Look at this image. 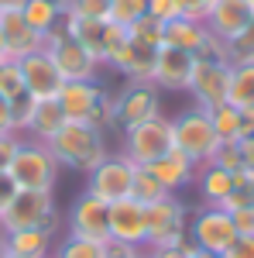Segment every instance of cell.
Masks as SVG:
<instances>
[{
	"label": "cell",
	"mask_w": 254,
	"mask_h": 258,
	"mask_svg": "<svg viewBox=\"0 0 254 258\" xmlns=\"http://www.w3.org/2000/svg\"><path fill=\"white\" fill-rule=\"evenodd\" d=\"M110 241L144 248V241H148V210L137 200L124 197L117 203H110Z\"/></svg>",
	"instance_id": "obj_15"
},
{
	"label": "cell",
	"mask_w": 254,
	"mask_h": 258,
	"mask_svg": "<svg viewBox=\"0 0 254 258\" xmlns=\"http://www.w3.org/2000/svg\"><path fill=\"white\" fill-rule=\"evenodd\" d=\"M223 255L227 258H254V234H237V241Z\"/></svg>",
	"instance_id": "obj_44"
},
{
	"label": "cell",
	"mask_w": 254,
	"mask_h": 258,
	"mask_svg": "<svg viewBox=\"0 0 254 258\" xmlns=\"http://www.w3.org/2000/svg\"><path fill=\"white\" fill-rule=\"evenodd\" d=\"M193 69H196V55H193V52H182V48H168V45H161L158 55H155L151 83H155L158 90L182 93V90H189Z\"/></svg>",
	"instance_id": "obj_14"
},
{
	"label": "cell",
	"mask_w": 254,
	"mask_h": 258,
	"mask_svg": "<svg viewBox=\"0 0 254 258\" xmlns=\"http://www.w3.org/2000/svg\"><path fill=\"white\" fill-rule=\"evenodd\" d=\"M247 4H251V7H254V0H247Z\"/></svg>",
	"instance_id": "obj_55"
},
{
	"label": "cell",
	"mask_w": 254,
	"mask_h": 258,
	"mask_svg": "<svg viewBox=\"0 0 254 258\" xmlns=\"http://www.w3.org/2000/svg\"><path fill=\"white\" fill-rule=\"evenodd\" d=\"M21 93H28V90H24V80H21L18 62H14V59L0 62V97L14 100V97H21Z\"/></svg>",
	"instance_id": "obj_37"
},
{
	"label": "cell",
	"mask_w": 254,
	"mask_h": 258,
	"mask_svg": "<svg viewBox=\"0 0 254 258\" xmlns=\"http://www.w3.org/2000/svg\"><path fill=\"white\" fill-rule=\"evenodd\" d=\"M18 145H21V135H14V131H4V135H0V172H7V165L14 159Z\"/></svg>",
	"instance_id": "obj_42"
},
{
	"label": "cell",
	"mask_w": 254,
	"mask_h": 258,
	"mask_svg": "<svg viewBox=\"0 0 254 258\" xmlns=\"http://www.w3.org/2000/svg\"><path fill=\"white\" fill-rule=\"evenodd\" d=\"M52 258H107V244H103V241H90V238L65 234L62 241H55Z\"/></svg>",
	"instance_id": "obj_28"
},
{
	"label": "cell",
	"mask_w": 254,
	"mask_h": 258,
	"mask_svg": "<svg viewBox=\"0 0 254 258\" xmlns=\"http://www.w3.org/2000/svg\"><path fill=\"white\" fill-rule=\"evenodd\" d=\"M28 0H0V11H21Z\"/></svg>",
	"instance_id": "obj_50"
},
{
	"label": "cell",
	"mask_w": 254,
	"mask_h": 258,
	"mask_svg": "<svg viewBox=\"0 0 254 258\" xmlns=\"http://www.w3.org/2000/svg\"><path fill=\"white\" fill-rule=\"evenodd\" d=\"M189 241H193L199 251H216V255H223L237 241L234 217H230L223 207H199L193 217H189Z\"/></svg>",
	"instance_id": "obj_9"
},
{
	"label": "cell",
	"mask_w": 254,
	"mask_h": 258,
	"mask_svg": "<svg viewBox=\"0 0 254 258\" xmlns=\"http://www.w3.org/2000/svg\"><path fill=\"white\" fill-rule=\"evenodd\" d=\"M114 103H117V127L127 131L141 120H151L161 114V90L155 83H124L117 93H114Z\"/></svg>",
	"instance_id": "obj_10"
},
{
	"label": "cell",
	"mask_w": 254,
	"mask_h": 258,
	"mask_svg": "<svg viewBox=\"0 0 254 258\" xmlns=\"http://www.w3.org/2000/svg\"><path fill=\"white\" fill-rule=\"evenodd\" d=\"M4 258H18V255H4Z\"/></svg>",
	"instance_id": "obj_53"
},
{
	"label": "cell",
	"mask_w": 254,
	"mask_h": 258,
	"mask_svg": "<svg viewBox=\"0 0 254 258\" xmlns=\"http://www.w3.org/2000/svg\"><path fill=\"white\" fill-rule=\"evenodd\" d=\"M176 145H172V117L158 114L151 120H141L134 127L124 131V155L134 162V165H151L155 159L168 155Z\"/></svg>",
	"instance_id": "obj_6"
},
{
	"label": "cell",
	"mask_w": 254,
	"mask_h": 258,
	"mask_svg": "<svg viewBox=\"0 0 254 258\" xmlns=\"http://www.w3.org/2000/svg\"><path fill=\"white\" fill-rule=\"evenodd\" d=\"M21 14H24V21L38 31L41 38L59 24L62 18H65V11H62V0H28L24 7H21Z\"/></svg>",
	"instance_id": "obj_25"
},
{
	"label": "cell",
	"mask_w": 254,
	"mask_h": 258,
	"mask_svg": "<svg viewBox=\"0 0 254 258\" xmlns=\"http://www.w3.org/2000/svg\"><path fill=\"white\" fill-rule=\"evenodd\" d=\"M227 103H234V107H251L254 103V62H237V66H230Z\"/></svg>",
	"instance_id": "obj_26"
},
{
	"label": "cell",
	"mask_w": 254,
	"mask_h": 258,
	"mask_svg": "<svg viewBox=\"0 0 254 258\" xmlns=\"http://www.w3.org/2000/svg\"><path fill=\"white\" fill-rule=\"evenodd\" d=\"M65 124V114H62L59 100H38L35 103V117H31V127H28V135L35 141H48L59 135V127Z\"/></svg>",
	"instance_id": "obj_24"
},
{
	"label": "cell",
	"mask_w": 254,
	"mask_h": 258,
	"mask_svg": "<svg viewBox=\"0 0 254 258\" xmlns=\"http://www.w3.org/2000/svg\"><path fill=\"white\" fill-rule=\"evenodd\" d=\"M14 62H18V69H21L24 90L35 100H55L59 90L65 86V80L59 76L55 62H52V55H48L45 48L31 52V55H21V59H14Z\"/></svg>",
	"instance_id": "obj_13"
},
{
	"label": "cell",
	"mask_w": 254,
	"mask_h": 258,
	"mask_svg": "<svg viewBox=\"0 0 254 258\" xmlns=\"http://www.w3.org/2000/svg\"><path fill=\"white\" fill-rule=\"evenodd\" d=\"M141 14H148V0H110V11H107V21L114 24H124L131 28Z\"/></svg>",
	"instance_id": "obj_35"
},
{
	"label": "cell",
	"mask_w": 254,
	"mask_h": 258,
	"mask_svg": "<svg viewBox=\"0 0 254 258\" xmlns=\"http://www.w3.org/2000/svg\"><path fill=\"white\" fill-rule=\"evenodd\" d=\"M234 227L237 234H254V210H234Z\"/></svg>",
	"instance_id": "obj_45"
},
{
	"label": "cell",
	"mask_w": 254,
	"mask_h": 258,
	"mask_svg": "<svg viewBox=\"0 0 254 258\" xmlns=\"http://www.w3.org/2000/svg\"><path fill=\"white\" fill-rule=\"evenodd\" d=\"M213 162L220 165V169H227V172H240V169H244L237 145H220V148H216V155H213Z\"/></svg>",
	"instance_id": "obj_40"
},
{
	"label": "cell",
	"mask_w": 254,
	"mask_h": 258,
	"mask_svg": "<svg viewBox=\"0 0 254 258\" xmlns=\"http://www.w3.org/2000/svg\"><path fill=\"white\" fill-rule=\"evenodd\" d=\"M107 258H148V248L120 244V241H107Z\"/></svg>",
	"instance_id": "obj_43"
},
{
	"label": "cell",
	"mask_w": 254,
	"mask_h": 258,
	"mask_svg": "<svg viewBox=\"0 0 254 258\" xmlns=\"http://www.w3.org/2000/svg\"><path fill=\"white\" fill-rule=\"evenodd\" d=\"M148 210V241L144 248H172L182 238H189V207L168 193L161 197L158 203L144 207Z\"/></svg>",
	"instance_id": "obj_7"
},
{
	"label": "cell",
	"mask_w": 254,
	"mask_h": 258,
	"mask_svg": "<svg viewBox=\"0 0 254 258\" xmlns=\"http://www.w3.org/2000/svg\"><path fill=\"white\" fill-rule=\"evenodd\" d=\"M165 45L168 48H182V52H193L203 45V38H206V24L203 21H189V18H176L165 24Z\"/></svg>",
	"instance_id": "obj_23"
},
{
	"label": "cell",
	"mask_w": 254,
	"mask_h": 258,
	"mask_svg": "<svg viewBox=\"0 0 254 258\" xmlns=\"http://www.w3.org/2000/svg\"><path fill=\"white\" fill-rule=\"evenodd\" d=\"M100 90H103V83L100 80H82V83H65L59 90V107L62 114H65V120H82L86 124V117H90V110H93V103H97Z\"/></svg>",
	"instance_id": "obj_21"
},
{
	"label": "cell",
	"mask_w": 254,
	"mask_h": 258,
	"mask_svg": "<svg viewBox=\"0 0 254 258\" xmlns=\"http://www.w3.org/2000/svg\"><path fill=\"white\" fill-rule=\"evenodd\" d=\"M59 162L52 155V148L45 141L35 138H21L14 159L7 165V176L18 189H55L59 182Z\"/></svg>",
	"instance_id": "obj_2"
},
{
	"label": "cell",
	"mask_w": 254,
	"mask_h": 258,
	"mask_svg": "<svg viewBox=\"0 0 254 258\" xmlns=\"http://www.w3.org/2000/svg\"><path fill=\"white\" fill-rule=\"evenodd\" d=\"M151 176L168 189V193H179V189H186V186H193V179H196V165L189 155H182L179 148H172L168 155H161V159H155L151 165H144Z\"/></svg>",
	"instance_id": "obj_20"
},
{
	"label": "cell",
	"mask_w": 254,
	"mask_h": 258,
	"mask_svg": "<svg viewBox=\"0 0 254 258\" xmlns=\"http://www.w3.org/2000/svg\"><path fill=\"white\" fill-rule=\"evenodd\" d=\"M210 124H213L216 138L223 141V145H237V141L244 138V131H240V110H237L234 103H220L210 110Z\"/></svg>",
	"instance_id": "obj_27"
},
{
	"label": "cell",
	"mask_w": 254,
	"mask_h": 258,
	"mask_svg": "<svg viewBox=\"0 0 254 258\" xmlns=\"http://www.w3.org/2000/svg\"><path fill=\"white\" fill-rule=\"evenodd\" d=\"M148 14L161 24H168V21L182 18V11H179V0H148Z\"/></svg>",
	"instance_id": "obj_39"
},
{
	"label": "cell",
	"mask_w": 254,
	"mask_h": 258,
	"mask_svg": "<svg viewBox=\"0 0 254 258\" xmlns=\"http://www.w3.org/2000/svg\"><path fill=\"white\" fill-rule=\"evenodd\" d=\"M155 55H158V48L141 45V41H134V38H127V45H124L117 55L110 59V66H107V69H114V73H120V76H127L131 83H151V73H155Z\"/></svg>",
	"instance_id": "obj_17"
},
{
	"label": "cell",
	"mask_w": 254,
	"mask_h": 258,
	"mask_svg": "<svg viewBox=\"0 0 254 258\" xmlns=\"http://www.w3.org/2000/svg\"><path fill=\"white\" fill-rule=\"evenodd\" d=\"M35 103L38 100L31 93H21V97L11 100V131L21 135V138H28V127H31V117H35Z\"/></svg>",
	"instance_id": "obj_34"
},
{
	"label": "cell",
	"mask_w": 254,
	"mask_h": 258,
	"mask_svg": "<svg viewBox=\"0 0 254 258\" xmlns=\"http://www.w3.org/2000/svg\"><path fill=\"white\" fill-rule=\"evenodd\" d=\"M227 86H230V62H196L186 93L193 97L196 107L213 110L227 103Z\"/></svg>",
	"instance_id": "obj_12"
},
{
	"label": "cell",
	"mask_w": 254,
	"mask_h": 258,
	"mask_svg": "<svg viewBox=\"0 0 254 258\" xmlns=\"http://www.w3.org/2000/svg\"><path fill=\"white\" fill-rule=\"evenodd\" d=\"M0 258H4V248H0Z\"/></svg>",
	"instance_id": "obj_54"
},
{
	"label": "cell",
	"mask_w": 254,
	"mask_h": 258,
	"mask_svg": "<svg viewBox=\"0 0 254 258\" xmlns=\"http://www.w3.org/2000/svg\"><path fill=\"white\" fill-rule=\"evenodd\" d=\"M161 197H168V189L158 182L144 165H137V172H134V186H131V200H137L141 207H151V203H158Z\"/></svg>",
	"instance_id": "obj_30"
},
{
	"label": "cell",
	"mask_w": 254,
	"mask_h": 258,
	"mask_svg": "<svg viewBox=\"0 0 254 258\" xmlns=\"http://www.w3.org/2000/svg\"><path fill=\"white\" fill-rule=\"evenodd\" d=\"M62 11L69 18H86V21H107L110 0H62Z\"/></svg>",
	"instance_id": "obj_36"
},
{
	"label": "cell",
	"mask_w": 254,
	"mask_h": 258,
	"mask_svg": "<svg viewBox=\"0 0 254 258\" xmlns=\"http://www.w3.org/2000/svg\"><path fill=\"white\" fill-rule=\"evenodd\" d=\"M251 18H254V7L247 0H213V7H210V14H206L203 24H206L210 35L230 41Z\"/></svg>",
	"instance_id": "obj_16"
},
{
	"label": "cell",
	"mask_w": 254,
	"mask_h": 258,
	"mask_svg": "<svg viewBox=\"0 0 254 258\" xmlns=\"http://www.w3.org/2000/svg\"><path fill=\"white\" fill-rule=\"evenodd\" d=\"M14 193H18V186L11 182V176H7V172H0V214L7 210V203L14 200Z\"/></svg>",
	"instance_id": "obj_47"
},
{
	"label": "cell",
	"mask_w": 254,
	"mask_h": 258,
	"mask_svg": "<svg viewBox=\"0 0 254 258\" xmlns=\"http://www.w3.org/2000/svg\"><path fill=\"white\" fill-rule=\"evenodd\" d=\"M240 110V131L244 135H254V103L251 107H237Z\"/></svg>",
	"instance_id": "obj_48"
},
{
	"label": "cell",
	"mask_w": 254,
	"mask_h": 258,
	"mask_svg": "<svg viewBox=\"0 0 254 258\" xmlns=\"http://www.w3.org/2000/svg\"><path fill=\"white\" fill-rule=\"evenodd\" d=\"M193 182H196V189H199L203 207H223V200L230 197V189H234V172L220 169L216 162H203L196 169Z\"/></svg>",
	"instance_id": "obj_22"
},
{
	"label": "cell",
	"mask_w": 254,
	"mask_h": 258,
	"mask_svg": "<svg viewBox=\"0 0 254 258\" xmlns=\"http://www.w3.org/2000/svg\"><path fill=\"white\" fill-rule=\"evenodd\" d=\"M45 52L52 55L59 76L65 83H82V80H100V62L79 45L72 35H69V24L65 18L45 35Z\"/></svg>",
	"instance_id": "obj_5"
},
{
	"label": "cell",
	"mask_w": 254,
	"mask_h": 258,
	"mask_svg": "<svg viewBox=\"0 0 254 258\" xmlns=\"http://www.w3.org/2000/svg\"><path fill=\"white\" fill-rule=\"evenodd\" d=\"M172 145L182 155H189L196 165H203V162H213L216 148L223 141L216 138L213 124H210V110L193 103V107H186L182 114L172 117Z\"/></svg>",
	"instance_id": "obj_4"
},
{
	"label": "cell",
	"mask_w": 254,
	"mask_h": 258,
	"mask_svg": "<svg viewBox=\"0 0 254 258\" xmlns=\"http://www.w3.org/2000/svg\"><path fill=\"white\" fill-rule=\"evenodd\" d=\"M48 148L62 169H76V172H90L110 155L107 135L82 124V120H65L59 127V135L48 141Z\"/></svg>",
	"instance_id": "obj_1"
},
{
	"label": "cell",
	"mask_w": 254,
	"mask_h": 258,
	"mask_svg": "<svg viewBox=\"0 0 254 258\" xmlns=\"http://www.w3.org/2000/svg\"><path fill=\"white\" fill-rule=\"evenodd\" d=\"M90 127H97V131H110V127H117V103H114V90H100L97 103H93V110H90V117H86Z\"/></svg>",
	"instance_id": "obj_31"
},
{
	"label": "cell",
	"mask_w": 254,
	"mask_h": 258,
	"mask_svg": "<svg viewBox=\"0 0 254 258\" xmlns=\"http://www.w3.org/2000/svg\"><path fill=\"white\" fill-rule=\"evenodd\" d=\"M69 234L76 238H90V241H110V203H103L100 197H93L90 189H82L72 207H69V217H65Z\"/></svg>",
	"instance_id": "obj_11"
},
{
	"label": "cell",
	"mask_w": 254,
	"mask_h": 258,
	"mask_svg": "<svg viewBox=\"0 0 254 258\" xmlns=\"http://www.w3.org/2000/svg\"><path fill=\"white\" fill-rule=\"evenodd\" d=\"M4 131H11V100L0 97V135Z\"/></svg>",
	"instance_id": "obj_49"
},
{
	"label": "cell",
	"mask_w": 254,
	"mask_h": 258,
	"mask_svg": "<svg viewBox=\"0 0 254 258\" xmlns=\"http://www.w3.org/2000/svg\"><path fill=\"white\" fill-rule=\"evenodd\" d=\"M0 248H4V255H18V258H52L55 234L45 231V227L0 231Z\"/></svg>",
	"instance_id": "obj_18"
},
{
	"label": "cell",
	"mask_w": 254,
	"mask_h": 258,
	"mask_svg": "<svg viewBox=\"0 0 254 258\" xmlns=\"http://www.w3.org/2000/svg\"><path fill=\"white\" fill-rule=\"evenodd\" d=\"M237 152H240L244 169H251V172H254V135H244V138L237 141Z\"/></svg>",
	"instance_id": "obj_46"
},
{
	"label": "cell",
	"mask_w": 254,
	"mask_h": 258,
	"mask_svg": "<svg viewBox=\"0 0 254 258\" xmlns=\"http://www.w3.org/2000/svg\"><path fill=\"white\" fill-rule=\"evenodd\" d=\"M134 172H137V165L127 159L124 152L107 155L97 169H90V172H86V189H90L93 197H100L103 203H117V200L131 197Z\"/></svg>",
	"instance_id": "obj_8"
},
{
	"label": "cell",
	"mask_w": 254,
	"mask_h": 258,
	"mask_svg": "<svg viewBox=\"0 0 254 258\" xmlns=\"http://www.w3.org/2000/svg\"><path fill=\"white\" fill-rule=\"evenodd\" d=\"M196 62H230V59H227V41L206 31L203 45L196 48Z\"/></svg>",
	"instance_id": "obj_38"
},
{
	"label": "cell",
	"mask_w": 254,
	"mask_h": 258,
	"mask_svg": "<svg viewBox=\"0 0 254 258\" xmlns=\"http://www.w3.org/2000/svg\"><path fill=\"white\" fill-rule=\"evenodd\" d=\"M223 210L227 214H234V210H254V172L251 169L234 172V189H230V197L223 200Z\"/></svg>",
	"instance_id": "obj_29"
},
{
	"label": "cell",
	"mask_w": 254,
	"mask_h": 258,
	"mask_svg": "<svg viewBox=\"0 0 254 258\" xmlns=\"http://www.w3.org/2000/svg\"><path fill=\"white\" fill-rule=\"evenodd\" d=\"M227 59H230V66H237V62H254V18L227 41Z\"/></svg>",
	"instance_id": "obj_33"
},
{
	"label": "cell",
	"mask_w": 254,
	"mask_h": 258,
	"mask_svg": "<svg viewBox=\"0 0 254 258\" xmlns=\"http://www.w3.org/2000/svg\"><path fill=\"white\" fill-rule=\"evenodd\" d=\"M196 258H227V255H216V251H196Z\"/></svg>",
	"instance_id": "obj_52"
},
{
	"label": "cell",
	"mask_w": 254,
	"mask_h": 258,
	"mask_svg": "<svg viewBox=\"0 0 254 258\" xmlns=\"http://www.w3.org/2000/svg\"><path fill=\"white\" fill-rule=\"evenodd\" d=\"M11 59V52H7V41H4V31H0V62Z\"/></svg>",
	"instance_id": "obj_51"
},
{
	"label": "cell",
	"mask_w": 254,
	"mask_h": 258,
	"mask_svg": "<svg viewBox=\"0 0 254 258\" xmlns=\"http://www.w3.org/2000/svg\"><path fill=\"white\" fill-rule=\"evenodd\" d=\"M24 227H45L59 231V207L55 189H18L7 210L0 214V231H24Z\"/></svg>",
	"instance_id": "obj_3"
},
{
	"label": "cell",
	"mask_w": 254,
	"mask_h": 258,
	"mask_svg": "<svg viewBox=\"0 0 254 258\" xmlns=\"http://www.w3.org/2000/svg\"><path fill=\"white\" fill-rule=\"evenodd\" d=\"M127 35H131L134 41H141V45L161 48V45H165V38H161V35H165V24H161V21H155L151 14H141V18L127 28Z\"/></svg>",
	"instance_id": "obj_32"
},
{
	"label": "cell",
	"mask_w": 254,
	"mask_h": 258,
	"mask_svg": "<svg viewBox=\"0 0 254 258\" xmlns=\"http://www.w3.org/2000/svg\"><path fill=\"white\" fill-rule=\"evenodd\" d=\"M0 31H4L11 59H21V55H31V52L45 48V38L24 21L21 11H0Z\"/></svg>",
	"instance_id": "obj_19"
},
{
	"label": "cell",
	"mask_w": 254,
	"mask_h": 258,
	"mask_svg": "<svg viewBox=\"0 0 254 258\" xmlns=\"http://www.w3.org/2000/svg\"><path fill=\"white\" fill-rule=\"evenodd\" d=\"M210 7H213V0H179L182 18H189V21H206Z\"/></svg>",
	"instance_id": "obj_41"
}]
</instances>
